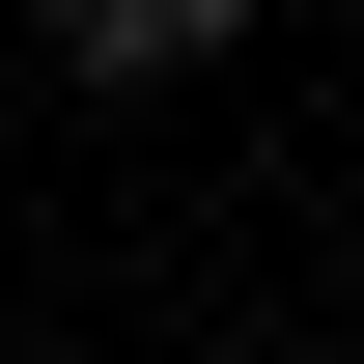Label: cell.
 <instances>
[{"instance_id":"6da1fadb","label":"cell","mask_w":364,"mask_h":364,"mask_svg":"<svg viewBox=\"0 0 364 364\" xmlns=\"http://www.w3.org/2000/svg\"><path fill=\"white\" fill-rule=\"evenodd\" d=\"M280 0H56V56H85V85H196V56H252Z\"/></svg>"}]
</instances>
